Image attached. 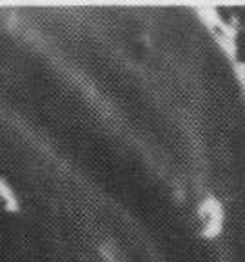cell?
<instances>
[{"instance_id": "cell-1", "label": "cell", "mask_w": 245, "mask_h": 262, "mask_svg": "<svg viewBox=\"0 0 245 262\" xmlns=\"http://www.w3.org/2000/svg\"><path fill=\"white\" fill-rule=\"evenodd\" d=\"M236 51H238V57H240V60H245V33H240V35H238Z\"/></svg>"}]
</instances>
